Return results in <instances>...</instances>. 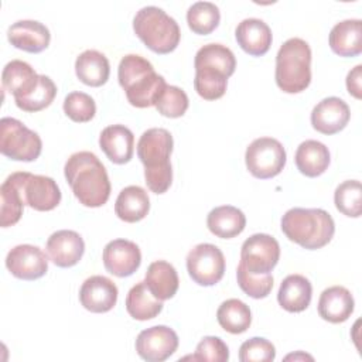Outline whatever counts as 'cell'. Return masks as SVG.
I'll list each match as a JSON object with an SVG mask.
<instances>
[{
  "label": "cell",
  "mask_w": 362,
  "mask_h": 362,
  "mask_svg": "<svg viewBox=\"0 0 362 362\" xmlns=\"http://www.w3.org/2000/svg\"><path fill=\"white\" fill-rule=\"evenodd\" d=\"M64 174L79 204L98 208L107 202L110 181L96 154L90 151L74 153L65 163Z\"/></svg>",
  "instance_id": "6da1fadb"
},
{
  "label": "cell",
  "mask_w": 362,
  "mask_h": 362,
  "mask_svg": "<svg viewBox=\"0 0 362 362\" xmlns=\"http://www.w3.org/2000/svg\"><path fill=\"white\" fill-rule=\"evenodd\" d=\"M173 146L171 133L161 127L148 129L139 139L137 156L144 165L146 184L154 194H164L173 182Z\"/></svg>",
  "instance_id": "7a4b0ae2"
},
{
  "label": "cell",
  "mask_w": 362,
  "mask_h": 362,
  "mask_svg": "<svg viewBox=\"0 0 362 362\" xmlns=\"http://www.w3.org/2000/svg\"><path fill=\"white\" fill-rule=\"evenodd\" d=\"M117 79L129 103L140 109L154 106L167 85L165 79L154 71L151 62L136 54H127L120 59Z\"/></svg>",
  "instance_id": "3957f363"
},
{
  "label": "cell",
  "mask_w": 362,
  "mask_h": 362,
  "mask_svg": "<svg viewBox=\"0 0 362 362\" xmlns=\"http://www.w3.org/2000/svg\"><path fill=\"white\" fill-rule=\"evenodd\" d=\"M283 233L304 249L324 247L334 236L332 216L321 208H291L281 218Z\"/></svg>",
  "instance_id": "277c9868"
},
{
  "label": "cell",
  "mask_w": 362,
  "mask_h": 362,
  "mask_svg": "<svg viewBox=\"0 0 362 362\" xmlns=\"http://www.w3.org/2000/svg\"><path fill=\"white\" fill-rule=\"evenodd\" d=\"M276 83L286 93H298L311 82V48L301 38H288L276 55Z\"/></svg>",
  "instance_id": "5b68a950"
},
{
  "label": "cell",
  "mask_w": 362,
  "mask_h": 362,
  "mask_svg": "<svg viewBox=\"0 0 362 362\" xmlns=\"http://www.w3.org/2000/svg\"><path fill=\"white\" fill-rule=\"evenodd\" d=\"M133 30L144 45L156 54L173 52L181 38L178 23L156 6L143 7L136 13Z\"/></svg>",
  "instance_id": "8992f818"
},
{
  "label": "cell",
  "mask_w": 362,
  "mask_h": 362,
  "mask_svg": "<svg viewBox=\"0 0 362 362\" xmlns=\"http://www.w3.org/2000/svg\"><path fill=\"white\" fill-rule=\"evenodd\" d=\"M42 141L40 136L14 117L0 120V151L14 161H34L40 157Z\"/></svg>",
  "instance_id": "52a82bcc"
},
{
  "label": "cell",
  "mask_w": 362,
  "mask_h": 362,
  "mask_svg": "<svg viewBox=\"0 0 362 362\" xmlns=\"http://www.w3.org/2000/svg\"><path fill=\"white\" fill-rule=\"evenodd\" d=\"M20 191L24 205L35 211H52L61 202V191L51 177L27 171L13 173L7 177Z\"/></svg>",
  "instance_id": "ba28073f"
},
{
  "label": "cell",
  "mask_w": 362,
  "mask_h": 362,
  "mask_svg": "<svg viewBox=\"0 0 362 362\" xmlns=\"http://www.w3.org/2000/svg\"><path fill=\"white\" fill-rule=\"evenodd\" d=\"M286 158L283 144L273 137H259L253 140L245 153L249 173L259 180L279 175L286 165Z\"/></svg>",
  "instance_id": "9c48e42d"
},
{
  "label": "cell",
  "mask_w": 362,
  "mask_h": 362,
  "mask_svg": "<svg viewBox=\"0 0 362 362\" xmlns=\"http://www.w3.org/2000/svg\"><path fill=\"white\" fill-rule=\"evenodd\" d=\"M225 256L212 243H199L187 255L189 277L199 286L209 287L219 283L225 274Z\"/></svg>",
  "instance_id": "30bf717a"
},
{
  "label": "cell",
  "mask_w": 362,
  "mask_h": 362,
  "mask_svg": "<svg viewBox=\"0 0 362 362\" xmlns=\"http://www.w3.org/2000/svg\"><path fill=\"white\" fill-rule=\"evenodd\" d=\"M279 259V242L267 233H255L243 242L239 264L252 274H269Z\"/></svg>",
  "instance_id": "8fae6325"
},
{
  "label": "cell",
  "mask_w": 362,
  "mask_h": 362,
  "mask_svg": "<svg viewBox=\"0 0 362 362\" xmlns=\"http://www.w3.org/2000/svg\"><path fill=\"white\" fill-rule=\"evenodd\" d=\"M178 348V335L167 325L143 329L136 338V351L147 362H163Z\"/></svg>",
  "instance_id": "7c38bea8"
},
{
  "label": "cell",
  "mask_w": 362,
  "mask_h": 362,
  "mask_svg": "<svg viewBox=\"0 0 362 362\" xmlns=\"http://www.w3.org/2000/svg\"><path fill=\"white\" fill-rule=\"evenodd\" d=\"M6 267L17 279L37 280L48 272V257L38 246L17 245L7 253Z\"/></svg>",
  "instance_id": "4fadbf2b"
},
{
  "label": "cell",
  "mask_w": 362,
  "mask_h": 362,
  "mask_svg": "<svg viewBox=\"0 0 362 362\" xmlns=\"http://www.w3.org/2000/svg\"><path fill=\"white\" fill-rule=\"evenodd\" d=\"M103 266L116 277L132 276L141 263V253L139 246L127 239L110 240L103 249Z\"/></svg>",
  "instance_id": "5bb4252c"
},
{
  "label": "cell",
  "mask_w": 362,
  "mask_h": 362,
  "mask_svg": "<svg viewBox=\"0 0 362 362\" xmlns=\"http://www.w3.org/2000/svg\"><path fill=\"white\" fill-rule=\"evenodd\" d=\"M117 287L116 284L105 276H90L88 277L79 288V301L82 307L90 313H107L117 301Z\"/></svg>",
  "instance_id": "9a60e30c"
},
{
  "label": "cell",
  "mask_w": 362,
  "mask_h": 362,
  "mask_svg": "<svg viewBox=\"0 0 362 362\" xmlns=\"http://www.w3.org/2000/svg\"><path fill=\"white\" fill-rule=\"evenodd\" d=\"M45 250L55 266L66 269L75 266L82 259L85 242L78 232L61 229L48 238Z\"/></svg>",
  "instance_id": "2e32d148"
},
{
  "label": "cell",
  "mask_w": 362,
  "mask_h": 362,
  "mask_svg": "<svg viewBox=\"0 0 362 362\" xmlns=\"http://www.w3.org/2000/svg\"><path fill=\"white\" fill-rule=\"evenodd\" d=\"M351 119L349 106L337 96L318 102L311 112L313 127L322 134H335L345 129Z\"/></svg>",
  "instance_id": "e0dca14e"
},
{
  "label": "cell",
  "mask_w": 362,
  "mask_h": 362,
  "mask_svg": "<svg viewBox=\"0 0 362 362\" xmlns=\"http://www.w3.org/2000/svg\"><path fill=\"white\" fill-rule=\"evenodd\" d=\"M8 42L25 52L38 54L44 51L51 41L49 30L35 20H20L7 30Z\"/></svg>",
  "instance_id": "ac0fdd59"
},
{
  "label": "cell",
  "mask_w": 362,
  "mask_h": 362,
  "mask_svg": "<svg viewBox=\"0 0 362 362\" xmlns=\"http://www.w3.org/2000/svg\"><path fill=\"white\" fill-rule=\"evenodd\" d=\"M1 83L4 90L10 92L14 96V100H18L27 98L37 89L40 75L30 64L21 59H13L3 68Z\"/></svg>",
  "instance_id": "d6986e66"
},
{
  "label": "cell",
  "mask_w": 362,
  "mask_h": 362,
  "mask_svg": "<svg viewBox=\"0 0 362 362\" xmlns=\"http://www.w3.org/2000/svg\"><path fill=\"white\" fill-rule=\"evenodd\" d=\"M235 37L239 47L252 57L264 55L273 40L270 27L260 18L242 20L235 30Z\"/></svg>",
  "instance_id": "ffe728a7"
},
{
  "label": "cell",
  "mask_w": 362,
  "mask_h": 362,
  "mask_svg": "<svg viewBox=\"0 0 362 362\" xmlns=\"http://www.w3.org/2000/svg\"><path fill=\"white\" fill-rule=\"evenodd\" d=\"M99 146L106 157L115 164H126L134 153V136L123 124H112L102 130Z\"/></svg>",
  "instance_id": "44dd1931"
},
{
  "label": "cell",
  "mask_w": 362,
  "mask_h": 362,
  "mask_svg": "<svg viewBox=\"0 0 362 362\" xmlns=\"http://www.w3.org/2000/svg\"><path fill=\"white\" fill-rule=\"evenodd\" d=\"M355 301L351 291L342 286L325 288L318 300V314L322 320L339 324L346 321L354 313Z\"/></svg>",
  "instance_id": "7402d4cb"
},
{
  "label": "cell",
  "mask_w": 362,
  "mask_h": 362,
  "mask_svg": "<svg viewBox=\"0 0 362 362\" xmlns=\"http://www.w3.org/2000/svg\"><path fill=\"white\" fill-rule=\"evenodd\" d=\"M329 47L339 57H356L362 52V21L349 18L337 23L329 33Z\"/></svg>",
  "instance_id": "603a6c76"
},
{
  "label": "cell",
  "mask_w": 362,
  "mask_h": 362,
  "mask_svg": "<svg viewBox=\"0 0 362 362\" xmlns=\"http://www.w3.org/2000/svg\"><path fill=\"white\" fill-rule=\"evenodd\" d=\"M313 286L310 280L301 274H288L280 284L277 301L281 308L288 313H301L310 303Z\"/></svg>",
  "instance_id": "cb8c5ba5"
},
{
  "label": "cell",
  "mask_w": 362,
  "mask_h": 362,
  "mask_svg": "<svg viewBox=\"0 0 362 362\" xmlns=\"http://www.w3.org/2000/svg\"><path fill=\"white\" fill-rule=\"evenodd\" d=\"M294 161L303 175L314 178L327 171L331 156L324 143L317 140H305L297 147Z\"/></svg>",
  "instance_id": "d4e9b609"
},
{
  "label": "cell",
  "mask_w": 362,
  "mask_h": 362,
  "mask_svg": "<svg viewBox=\"0 0 362 362\" xmlns=\"http://www.w3.org/2000/svg\"><path fill=\"white\" fill-rule=\"evenodd\" d=\"M144 283L150 293L161 301L173 298L180 286L175 267L165 260H156L148 266Z\"/></svg>",
  "instance_id": "484cf974"
},
{
  "label": "cell",
  "mask_w": 362,
  "mask_h": 362,
  "mask_svg": "<svg viewBox=\"0 0 362 362\" xmlns=\"http://www.w3.org/2000/svg\"><path fill=\"white\" fill-rule=\"evenodd\" d=\"M75 74L78 79L88 86H102L109 79V59L96 49H86L76 57Z\"/></svg>",
  "instance_id": "4316f807"
},
{
  "label": "cell",
  "mask_w": 362,
  "mask_h": 362,
  "mask_svg": "<svg viewBox=\"0 0 362 362\" xmlns=\"http://www.w3.org/2000/svg\"><path fill=\"white\" fill-rule=\"evenodd\" d=\"M209 232L221 239H230L240 235L246 226L245 214L232 205L214 208L206 216Z\"/></svg>",
  "instance_id": "83f0119b"
},
{
  "label": "cell",
  "mask_w": 362,
  "mask_h": 362,
  "mask_svg": "<svg viewBox=\"0 0 362 362\" xmlns=\"http://www.w3.org/2000/svg\"><path fill=\"white\" fill-rule=\"evenodd\" d=\"M150 211V199L147 192L139 185L123 188L115 202V212L119 219L134 223L147 216Z\"/></svg>",
  "instance_id": "f1b7e54d"
},
{
  "label": "cell",
  "mask_w": 362,
  "mask_h": 362,
  "mask_svg": "<svg viewBox=\"0 0 362 362\" xmlns=\"http://www.w3.org/2000/svg\"><path fill=\"white\" fill-rule=\"evenodd\" d=\"M126 310L132 318L147 321L161 313L163 301L150 293L144 281H140L129 290L126 296Z\"/></svg>",
  "instance_id": "f546056e"
},
{
  "label": "cell",
  "mask_w": 362,
  "mask_h": 362,
  "mask_svg": "<svg viewBox=\"0 0 362 362\" xmlns=\"http://www.w3.org/2000/svg\"><path fill=\"white\" fill-rule=\"evenodd\" d=\"M194 66L195 69L198 68H209L215 69L221 74H223L226 78L233 75L235 68H236V59L233 52L222 45V44H206L201 47L194 59Z\"/></svg>",
  "instance_id": "4dcf8cb0"
},
{
  "label": "cell",
  "mask_w": 362,
  "mask_h": 362,
  "mask_svg": "<svg viewBox=\"0 0 362 362\" xmlns=\"http://www.w3.org/2000/svg\"><path fill=\"white\" fill-rule=\"evenodd\" d=\"M216 320L219 325L229 334L245 332L252 322V313L247 304L238 298H229L223 301L218 311Z\"/></svg>",
  "instance_id": "1f68e13d"
},
{
  "label": "cell",
  "mask_w": 362,
  "mask_h": 362,
  "mask_svg": "<svg viewBox=\"0 0 362 362\" xmlns=\"http://www.w3.org/2000/svg\"><path fill=\"white\" fill-rule=\"evenodd\" d=\"M221 21L219 8L211 1H197L187 11V23L192 33L211 34Z\"/></svg>",
  "instance_id": "d6a6232c"
},
{
  "label": "cell",
  "mask_w": 362,
  "mask_h": 362,
  "mask_svg": "<svg viewBox=\"0 0 362 362\" xmlns=\"http://www.w3.org/2000/svg\"><path fill=\"white\" fill-rule=\"evenodd\" d=\"M337 209L349 218H358L362 212V189L358 180L341 182L334 192Z\"/></svg>",
  "instance_id": "836d02e7"
},
{
  "label": "cell",
  "mask_w": 362,
  "mask_h": 362,
  "mask_svg": "<svg viewBox=\"0 0 362 362\" xmlns=\"http://www.w3.org/2000/svg\"><path fill=\"white\" fill-rule=\"evenodd\" d=\"M228 78L209 68H198L195 69L194 88L197 93L205 100H216L222 98L226 92Z\"/></svg>",
  "instance_id": "e575fe53"
},
{
  "label": "cell",
  "mask_w": 362,
  "mask_h": 362,
  "mask_svg": "<svg viewBox=\"0 0 362 362\" xmlns=\"http://www.w3.org/2000/svg\"><path fill=\"white\" fill-rule=\"evenodd\" d=\"M0 197H1L0 225L1 228L13 226L20 221L23 215V208H24V202L21 199L20 191L8 178H6V181L0 187Z\"/></svg>",
  "instance_id": "d590c367"
},
{
  "label": "cell",
  "mask_w": 362,
  "mask_h": 362,
  "mask_svg": "<svg viewBox=\"0 0 362 362\" xmlns=\"http://www.w3.org/2000/svg\"><path fill=\"white\" fill-rule=\"evenodd\" d=\"M188 105V96L181 88L174 85H165V88L158 95L154 106L160 115L170 119H177L184 116Z\"/></svg>",
  "instance_id": "8d00e7d4"
},
{
  "label": "cell",
  "mask_w": 362,
  "mask_h": 362,
  "mask_svg": "<svg viewBox=\"0 0 362 362\" xmlns=\"http://www.w3.org/2000/svg\"><path fill=\"white\" fill-rule=\"evenodd\" d=\"M55 95H57V86L52 82V79L47 75H40V83L37 89L33 93H30L27 98L18 99L14 102L18 109L34 113L48 107L55 99Z\"/></svg>",
  "instance_id": "74e56055"
},
{
  "label": "cell",
  "mask_w": 362,
  "mask_h": 362,
  "mask_svg": "<svg viewBox=\"0 0 362 362\" xmlns=\"http://www.w3.org/2000/svg\"><path fill=\"white\" fill-rule=\"evenodd\" d=\"M64 112L72 122L86 123L93 119L96 103L85 92H71L64 99Z\"/></svg>",
  "instance_id": "f35d334b"
},
{
  "label": "cell",
  "mask_w": 362,
  "mask_h": 362,
  "mask_svg": "<svg viewBox=\"0 0 362 362\" xmlns=\"http://www.w3.org/2000/svg\"><path fill=\"white\" fill-rule=\"evenodd\" d=\"M238 284L243 293L252 298H264L273 288V276L269 274H252L240 264L236 269Z\"/></svg>",
  "instance_id": "ab89813d"
},
{
  "label": "cell",
  "mask_w": 362,
  "mask_h": 362,
  "mask_svg": "<svg viewBox=\"0 0 362 362\" xmlns=\"http://www.w3.org/2000/svg\"><path fill=\"white\" fill-rule=\"evenodd\" d=\"M274 358H276V348L266 338L253 337L245 341L239 348L240 362H270Z\"/></svg>",
  "instance_id": "60d3db41"
},
{
  "label": "cell",
  "mask_w": 362,
  "mask_h": 362,
  "mask_svg": "<svg viewBox=\"0 0 362 362\" xmlns=\"http://www.w3.org/2000/svg\"><path fill=\"white\" fill-rule=\"evenodd\" d=\"M192 361L226 362L229 359V348L219 337H204L191 356Z\"/></svg>",
  "instance_id": "b9f144b4"
},
{
  "label": "cell",
  "mask_w": 362,
  "mask_h": 362,
  "mask_svg": "<svg viewBox=\"0 0 362 362\" xmlns=\"http://www.w3.org/2000/svg\"><path fill=\"white\" fill-rule=\"evenodd\" d=\"M361 82H362V65H356L346 75V89L349 92V95H352L356 99L362 98Z\"/></svg>",
  "instance_id": "7bdbcfd3"
}]
</instances>
